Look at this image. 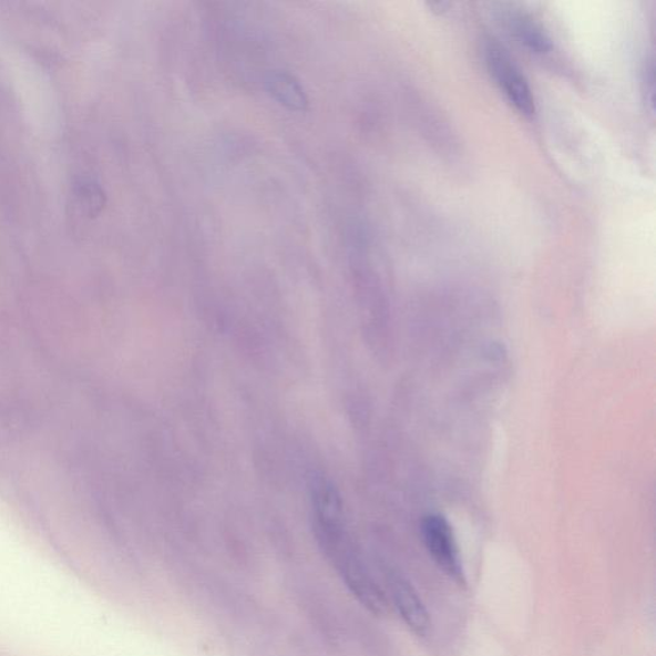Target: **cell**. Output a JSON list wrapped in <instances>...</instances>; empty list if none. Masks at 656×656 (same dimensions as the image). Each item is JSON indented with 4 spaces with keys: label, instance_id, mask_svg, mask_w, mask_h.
<instances>
[{
    "label": "cell",
    "instance_id": "cell-4",
    "mask_svg": "<svg viewBox=\"0 0 656 656\" xmlns=\"http://www.w3.org/2000/svg\"><path fill=\"white\" fill-rule=\"evenodd\" d=\"M502 19L508 30L520 43L532 53L544 54L552 51V40L546 31L527 13L514 10H503Z\"/></svg>",
    "mask_w": 656,
    "mask_h": 656
},
{
    "label": "cell",
    "instance_id": "cell-1",
    "mask_svg": "<svg viewBox=\"0 0 656 656\" xmlns=\"http://www.w3.org/2000/svg\"><path fill=\"white\" fill-rule=\"evenodd\" d=\"M486 68L495 84L502 90L514 109L523 116L535 113V100L524 73L505 49L494 40H489L483 49Z\"/></svg>",
    "mask_w": 656,
    "mask_h": 656
},
{
    "label": "cell",
    "instance_id": "cell-5",
    "mask_svg": "<svg viewBox=\"0 0 656 656\" xmlns=\"http://www.w3.org/2000/svg\"><path fill=\"white\" fill-rule=\"evenodd\" d=\"M267 92L277 103L294 112H305L308 109V96L300 81L289 72H270L266 79Z\"/></svg>",
    "mask_w": 656,
    "mask_h": 656
},
{
    "label": "cell",
    "instance_id": "cell-6",
    "mask_svg": "<svg viewBox=\"0 0 656 656\" xmlns=\"http://www.w3.org/2000/svg\"><path fill=\"white\" fill-rule=\"evenodd\" d=\"M105 196L102 187L93 182H81L75 187V204L82 215L94 217L102 211Z\"/></svg>",
    "mask_w": 656,
    "mask_h": 656
},
{
    "label": "cell",
    "instance_id": "cell-2",
    "mask_svg": "<svg viewBox=\"0 0 656 656\" xmlns=\"http://www.w3.org/2000/svg\"><path fill=\"white\" fill-rule=\"evenodd\" d=\"M422 536L426 549L440 571L458 585H465V573L454 533L444 516L440 514L424 516Z\"/></svg>",
    "mask_w": 656,
    "mask_h": 656
},
{
    "label": "cell",
    "instance_id": "cell-3",
    "mask_svg": "<svg viewBox=\"0 0 656 656\" xmlns=\"http://www.w3.org/2000/svg\"><path fill=\"white\" fill-rule=\"evenodd\" d=\"M388 582L391 602L400 618L416 636H428L431 628L430 614L414 586L397 573H390Z\"/></svg>",
    "mask_w": 656,
    "mask_h": 656
}]
</instances>
